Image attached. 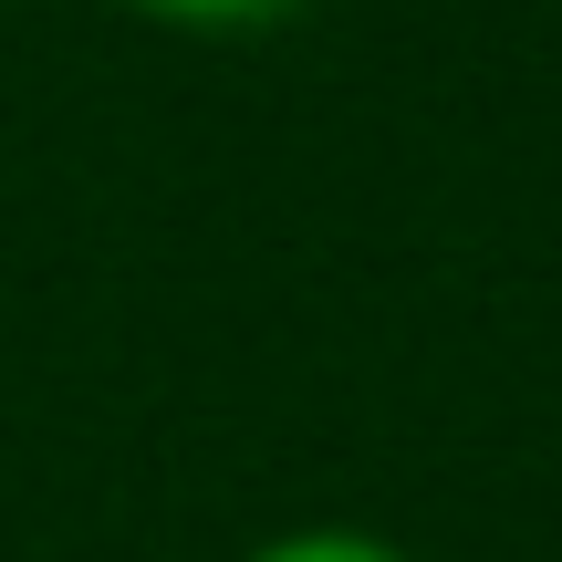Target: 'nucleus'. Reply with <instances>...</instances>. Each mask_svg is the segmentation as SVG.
I'll return each instance as SVG.
<instances>
[{"mask_svg": "<svg viewBox=\"0 0 562 562\" xmlns=\"http://www.w3.org/2000/svg\"><path fill=\"white\" fill-rule=\"evenodd\" d=\"M0 11H11V0H0Z\"/></svg>", "mask_w": 562, "mask_h": 562, "instance_id": "7ed1b4c3", "label": "nucleus"}, {"mask_svg": "<svg viewBox=\"0 0 562 562\" xmlns=\"http://www.w3.org/2000/svg\"><path fill=\"white\" fill-rule=\"evenodd\" d=\"M125 11L178 42H250V32H281L292 11H313V0H125Z\"/></svg>", "mask_w": 562, "mask_h": 562, "instance_id": "f257e3e1", "label": "nucleus"}, {"mask_svg": "<svg viewBox=\"0 0 562 562\" xmlns=\"http://www.w3.org/2000/svg\"><path fill=\"white\" fill-rule=\"evenodd\" d=\"M240 562H417V552L364 531V521H292V531H271V542H250Z\"/></svg>", "mask_w": 562, "mask_h": 562, "instance_id": "f03ea898", "label": "nucleus"}]
</instances>
